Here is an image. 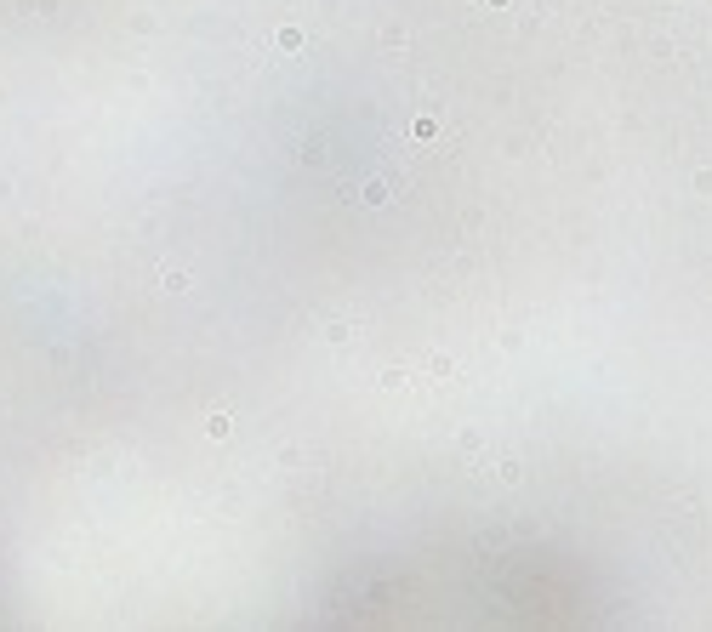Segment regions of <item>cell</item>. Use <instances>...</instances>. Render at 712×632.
Returning a JSON list of instances; mask_svg holds the SVG:
<instances>
[{"label":"cell","mask_w":712,"mask_h":632,"mask_svg":"<svg viewBox=\"0 0 712 632\" xmlns=\"http://www.w3.org/2000/svg\"><path fill=\"white\" fill-rule=\"evenodd\" d=\"M519 473H524V468H519L513 456H508V461H501V468H496V479H501V484H519Z\"/></svg>","instance_id":"obj_1"},{"label":"cell","mask_w":712,"mask_h":632,"mask_svg":"<svg viewBox=\"0 0 712 632\" xmlns=\"http://www.w3.org/2000/svg\"><path fill=\"white\" fill-rule=\"evenodd\" d=\"M484 6H508V0H484Z\"/></svg>","instance_id":"obj_2"}]
</instances>
